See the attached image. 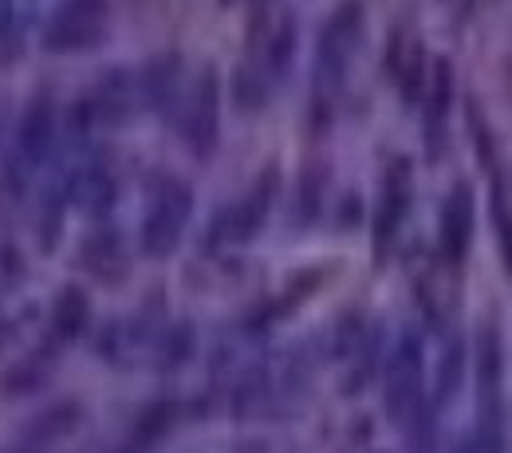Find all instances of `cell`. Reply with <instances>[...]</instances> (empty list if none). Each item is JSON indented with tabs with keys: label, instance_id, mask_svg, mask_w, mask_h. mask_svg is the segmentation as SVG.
Segmentation results:
<instances>
[{
	"label": "cell",
	"instance_id": "6da1fadb",
	"mask_svg": "<svg viewBox=\"0 0 512 453\" xmlns=\"http://www.w3.org/2000/svg\"><path fill=\"white\" fill-rule=\"evenodd\" d=\"M111 24V0H60L44 24V48L67 56L87 52L107 36Z\"/></svg>",
	"mask_w": 512,
	"mask_h": 453
},
{
	"label": "cell",
	"instance_id": "7a4b0ae2",
	"mask_svg": "<svg viewBox=\"0 0 512 453\" xmlns=\"http://www.w3.org/2000/svg\"><path fill=\"white\" fill-rule=\"evenodd\" d=\"M186 217H190V190L170 186L166 194L158 197V205L150 209V217H146V225H142V249H146L150 257L174 253Z\"/></svg>",
	"mask_w": 512,
	"mask_h": 453
},
{
	"label": "cell",
	"instance_id": "3957f363",
	"mask_svg": "<svg viewBox=\"0 0 512 453\" xmlns=\"http://www.w3.org/2000/svg\"><path fill=\"white\" fill-rule=\"evenodd\" d=\"M359 36H363V4L359 0H343L335 8V16L327 20V28H323V44H320L323 64H331V71H343L347 56L355 52V40Z\"/></svg>",
	"mask_w": 512,
	"mask_h": 453
},
{
	"label": "cell",
	"instance_id": "277c9868",
	"mask_svg": "<svg viewBox=\"0 0 512 453\" xmlns=\"http://www.w3.org/2000/svg\"><path fill=\"white\" fill-rule=\"evenodd\" d=\"M52 142H56V111H52L48 99H36V103L24 111V119H20L16 150H20L24 162H44L48 150H52Z\"/></svg>",
	"mask_w": 512,
	"mask_h": 453
},
{
	"label": "cell",
	"instance_id": "5b68a950",
	"mask_svg": "<svg viewBox=\"0 0 512 453\" xmlns=\"http://www.w3.org/2000/svg\"><path fill=\"white\" fill-rule=\"evenodd\" d=\"M87 316H91V308H87V296H83L79 288H64V292L56 296L52 327H56L60 339H75V335L87 327Z\"/></svg>",
	"mask_w": 512,
	"mask_h": 453
},
{
	"label": "cell",
	"instance_id": "8992f818",
	"mask_svg": "<svg viewBox=\"0 0 512 453\" xmlns=\"http://www.w3.org/2000/svg\"><path fill=\"white\" fill-rule=\"evenodd\" d=\"M217 87H213V79L205 75L201 83H197V95H193V111H190V138L197 146H209L213 142V130H217Z\"/></svg>",
	"mask_w": 512,
	"mask_h": 453
},
{
	"label": "cell",
	"instance_id": "52a82bcc",
	"mask_svg": "<svg viewBox=\"0 0 512 453\" xmlns=\"http://www.w3.org/2000/svg\"><path fill=\"white\" fill-rule=\"evenodd\" d=\"M390 410L398 406H406L414 394H418V347L410 343V347H402V355L394 359V367H390Z\"/></svg>",
	"mask_w": 512,
	"mask_h": 453
},
{
	"label": "cell",
	"instance_id": "ba28073f",
	"mask_svg": "<svg viewBox=\"0 0 512 453\" xmlns=\"http://www.w3.org/2000/svg\"><path fill=\"white\" fill-rule=\"evenodd\" d=\"M71 197H75L83 209H103V205L115 197V186H111V178H107L99 166H87V170L75 178Z\"/></svg>",
	"mask_w": 512,
	"mask_h": 453
},
{
	"label": "cell",
	"instance_id": "9c48e42d",
	"mask_svg": "<svg viewBox=\"0 0 512 453\" xmlns=\"http://www.w3.org/2000/svg\"><path fill=\"white\" fill-rule=\"evenodd\" d=\"M465 233H469V197L465 190H457L453 201H449L446 209V245L449 253H457L461 245H465Z\"/></svg>",
	"mask_w": 512,
	"mask_h": 453
},
{
	"label": "cell",
	"instance_id": "30bf717a",
	"mask_svg": "<svg viewBox=\"0 0 512 453\" xmlns=\"http://www.w3.org/2000/svg\"><path fill=\"white\" fill-rule=\"evenodd\" d=\"M20 52V36H16V28H12V16L0 8V60H8V56H16Z\"/></svg>",
	"mask_w": 512,
	"mask_h": 453
},
{
	"label": "cell",
	"instance_id": "8fae6325",
	"mask_svg": "<svg viewBox=\"0 0 512 453\" xmlns=\"http://www.w3.org/2000/svg\"><path fill=\"white\" fill-rule=\"evenodd\" d=\"M8 339H12V331H8V324L0 320V351H4V343H8Z\"/></svg>",
	"mask_w": 512,
	"mask_h": 453
}]
</instances>
